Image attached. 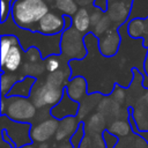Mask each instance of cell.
Segmentation results:
<instances>
[{"instance_id": "1", "label": "cell", "mask_w": 148, "mask_h": 148, "mask_svg": "<svg viewBox=\"0 0 148 148\" xmlns=\"http://www.w3.org/2000/svg\"><path fill=\"white\" fill-rule=\"evenodd\" d=\"M2 35H15L18 38L21 47L24 52L28 51L30 47H37L40 51L43 59H46L53 54L59 56L61 53L60 51L61 35L46 36L38 31L21 29L15 24L12 16H9L6 22L1 23V36Z\"/></svg>"}, {"instance_id": "2", "label": "cell", "mask_w": 148, "mask_h": 148, "mask_svg": "<svg viewBox=\"0 0 148 148\" xmlns=\"http://www.w3.org/2000/svg\"><path fill=\"white\" fill-rule=\"evenodd\" d=\"M50 12L45 0H16L12 7V18L17 27L24 30L37 31L39 21Z\"/></svg>"}, {"instance_id": "3", "label": "cell", "mask_w": 148, "mask_h": 148, "mask_svg": "<svg viewBox=\"0 0 148 148\" xmlns=\"http://www.w3.org/2000/svg\"><path fill=\"white\" fill-rule=\"evenodd\" d=\"M59 54L65 65H69L73 60H82L87 57L88 49L84 43V36L73 27L61 34Z\"/></svg>"}, {"instance_id": "4", "label": "cell", "mask_w": 148, "mask_h": 148, "mask_svg": "<svg viewBox=\"0 0 148 148\" xmlns=\"http://www.w3.org/2000/svg\"><path fill=\"white\" fill-rule=\"evenodd\" d=\"M66 88H59L45 82L44 77L36 81L30 94V99L38 110H51L57 105L65 92Z\"/></svg>"}, {"instance_id": "5", "label": "cell", "mask_w": 148, "mask_h": 148, "mask_svg": "<svg viewBox=\"0 0 148 148\" xmlns=\"http://www.w3.org/2000/svg\"><path fill=\"white\" fill-rule=\"evenodd\" d=\"M6 97V112L9 119L18 123H31L37 118L38 109L35 106L30 98L25 97Z\"/></svg>"}, {"instance_id": "6", "label": "cell", "mask_w": 148, "mask_h": 148, "mask_svg": "<svg viewBox=\"0 0 148 148\" xmlns=\"http://www.w3.org/2000/svg\"><path fill=\"white\" fill-rule=\"evenodd\" d=\"M2 131L6 132L8 138L12 140L15 148H21L23 146L34 143L30 136V131L32 124L30 123H18L9 119L7 116L0 117Z\"/></svg>"}, {"instance_id": "7", "label": "cell", "mask_w": 148, "mask_h": 148, "mask_svg": "<svg viewBox=\"0 0 148 148\" xmlns=\"http://www.w3.org/2000/svg\"><path fill=\"white\" fill-rule=\"evenodd\" d=\"M58 126H59V120L53 118L52 116L40 117L37 114V121L32 124L30 131V136L32 142H37V143L47 142L53 135H56Z\"/></svg>"}, {"instance_id": "8", "label": "cell", "mask_w": 148, "mask_h": 148, "mask_svg": "<svg viewBox=\"0 0 148 148\" xmlns=\"http://www.w3.org/2000/svg\"><path fill=\"white\" fill-rule=\"evenodd\" d=\"M120 44L121 35L119 32V28L113 25L110 30H108L103 36L98 38V52L104 58H113L119 52Z\"/></svg>"}, {"instance_id": "9", "label": "cell", "mask_w": 148, "mask_h": 148, "mask_svg": "<svg viewBox=\"0 0 148 148\" xmlns=\"http://www.w3.org/2000/svg\"><path fill=\"white\" fill-rule=\"evenodd\" d=\"M37 31L46 36L61 35L65 31L64 15L57 10H50L38 23Z\"/></svg>"}, {"instance_id": "10", "label": "cell", "mask_w": 148, "mask_h": 148, "mask_svg": "<svg viewBox=\"0 0 148 148\" xmlns=\"http://www.w3.org/2000/svg\"><path fill=\"white\" fill-rule=\"evenodd\" d=\"M132 2H127L124 0H109V6L105 14L109 16L113 25L121 27L127 23L130 20Z\"/></svg>"}, {"instance_id": "11", "label": "cell", "mask_w": 148, "mask_h": 148, "mask_svg": "<svg viewBox=\"0 0 148 148\" xmlns=\"http://www.w3.org/2000/svg\"><path fill=\"white\" fill-rule=\"evenodd\" d=\"M79 109H80V103L73 101L68 96V94L65 89L61 101L50 110V113L53 118L61 120V119H65L68 117H77Z\"/></svg>"}, {"instance_id": "12", "label": "cell", "mask_w": 148, "mask_h": 148, "mask_svg": "<svg viewBox=\"0 0 148 148\" xmlns=\"http://www.w3.org/2000/svg\"><path fill=\"white\" fill-rule=\"evenodd\" d=\"M24 61V54L23 50L20 46H14L10 49L8 52L5 61L0 64L1 66V73H16L17 71L21 69L22 65Z\"/></svg>"}, {"instance_id": "13", "label": "cell", "mask_w": 148, "mask_h": 148, "mask_svg": "<svg viewBox=\"0 0 148 148\" xmlns=\"http://www.w3.org/2000/svg\"><path fill=\"white\" fill-rule=\"evenodd\" d=\"M66 91L73 101L80 103L89 94L87 80L81 75L72 77L66 86Z\"/></svg>"}, {"instance_id": "14", "label": "cell", "mask_w": 148, "mask_h": 148, "mask_svg": "<svg viewBox=\"0 0 148 148\" xmlns=\"http://www.w3.org/2000/svg\"><path fill=\"white\" fill-rule=\"evenodd\" d=\"M81 121L79 120L77 117H68L65 119L59 120V126L57 130V133L54 135L56 141L60 142L66 139H71L73 134L77 131Z\"/></svg>"}, {"instance_id": "15", "label": "cell", "mask_w": 148, "mask_h": 148, "mask_svg": "<svg viewBox=\"0 0 148 148\" xmlns=\"http://www.w3.org/2000/svg\"><path fill=\"white\" fill-rule=\"evenodd\" d=\"M46 64H45V59H42L39 61H23V65L20 69V75L22 77L25 76H32L37 80L43 79L46 75Z\"/></svg>"}, {"instance_id": "16", "label": "cell", "mask_w": 148, "mask_h": 148, "mask_svg": "<svg viewBox=\"0 0 148 148\" xmlns=\"http://www.w3.org/2000/svg\"><path fill=\"white\" fill-rule=\"evenodd\" d=\"M73 28L76 29L82 35H87L91 30V21H90V8L80 7L79 10L72 16Z\"/></svg>"}, {"instance_id": "17", "label": "cell", "mask_w": 148, "mask_h": 148, "mask_svg": "<svg viewBox=\"0 0 148 148\" xmlns=\"http://www.w3.org/2000/svg\"><path fill=\"white\" fill-rule=\"evenodd\" d=\"M37 79L32 77V76H25L22 80H20L18 82L15 83V86L12 88V90L8 92V97H13V96H17V97H25V98H30V94L31 90L34 88V84L36 83Z\"/></svg>"}, {"instance_id": "18", "label": "cell", "mask_w": 148, "mask_h": 148, "mask_svg": "<svg viewBox=\"0 0 148 148\" xmlns=\"http://www.w3.org/2000/svg\"><path fill=\"white\" fill-rule=\"evenodd\" d=\"M103 98V94L102 92H91L88 94L81 102H80V109H79V113H77V118L82 123V120L86 118V116L95 108L98 106L101 99Z\"/></svg>"}, {"instance_id": "19", "label": "cell", "mask_w": 148, "mask_h": 148, "mask_svg": "<svg viewBox=\"0 0 148 148\" xmlns=\"http://www.w3.org/2000/svg\"><path fill=\"white\" fill-rule=\"evenodd\" d=\"M98 112H101L104 116H112L116 117L120 113V104H118L111 96H103L101 99L98 106H97Z\"/></svg>"}, {"instance_id": "20", "label": "cell", "mask_w": 148, "mask_h": 148, "mask_svg": "<svg viewBox=\"0 0 148 148\" xmlns=\"http://www.w3.org/2000/svg\"><path fill=\"white\" fill-rule=\"evenodd\" d=\"M126 32L128 37L132 39H141L143 40L145 37V21L141 17H134L131 18L127 22Z\"/></svg>"}, {"instance_id": "21", "label": "cell", "mask_w": 148, "mask_h": 148, "mask_svg": "<svg viewBox=\"0 0 148 148\" xmlns=\"http://www.w3.org/2000/svg\"><path fill=\"white\" fill-rule=\"evenodd\" d=\"M105 124H106L105 116L102 114L101 112H96L88 118L87 123L84 124V128L90 133H98L104 130Z\"/></svg>"}, {"instance_id": "22", "label": "cell", "mask_w": 148, "mask_h": 148, "mask_svg": "<svg viewBox=\"0 0 148 148\" xmlns=\"http://www.w3.org/2000/svg\"><path fill=\"white\" fill-rule=\"evenodd\" d=\"M23 77L16 73H1V81H0V89L1 96H7L12 88L15 86L16 82L22 80Z\"/></svg>"}, {"instance_id": "23", "label": "cell", "mask_w": 148, "mask_h": 148, "mask_svg": "<svg viewBox=\"0 0 148 148\" xmlns=\"http://www.w3.org/2000/svg\"><path fill=\"white\" fill-rule=\"evenodd\" d=\"M53 8L60 14L72 17L75 15V13L79 10L80 7L76 5L75 0H56Z\"/></svg>"}, {"instance_id": "24", "label": "cell", "mask_w": 148, "mask_h": 148, "mask_svg": "<svg viewBox=\"0 0 148 148\" xmlns=\"http://www.w3.org/2000/svg\"><path fill=\"white\" fill-rule=\"evenodd\" d=\"M20 45H21L20 40L15 35H2L1 36V61H0V64H2L5 61V59L12 47L20 46Z\"/></svg>"}, {"instance_id": "25", "label": "cell", "mask_w": 148, "mask_h": 148, "mask_svg": "<svg viewBox=\"0 0 148 148\" xmlns=\"http://www.w3.org/2000/svg\"><path fill=\"white\" fill-rule=\"evenodd\" d=\"M131 126L132 125H130L128 121L123 120V119H117V120H114V121L111 123V125L109 126L108 131L110 133H112L113 135H116V136L119 138V136H125V135L130 134Z\"/></svg>"}, {"instance_id": "26", "label": "cell", "mask_w": 148, "mask_h": 148, "mask_svg": "<svg viewBox=\"0 0 148 148\" xmlns=\"http://www.w3.org/2000/svg\"><path fill=\"white\" fill-rule=\"evenodd\" d=\"M112 27H113V23L111 22V20L109 18V16L105 14V15L102 17V20L91 29V32H92L97 38H99V37L103 36L108 30H110Z\"/></svg>"}, {"instance_id": "27", "label": "cell", "mask_w": 148, "mask_h": 148, "mask_svg": "<svg viewBox=\"0 0 148 148\" xmlns=\"http://www.w3.org/2000/svg\"><path fill=\"white\" fill-rule=\"evenodd\" d=\"M45 64H46V72L47 73H53V72H57V71L61 69L62 67L69 66V65H65L62 62L61 57L57 56V54H53V56H50L49 58H46Z\"/></svg>"}, {"instance_id": "28", "label": "cell", "mask_w": 148, "mask_h": 148, "mask_svg": "<svg viewBox=\"0 0 148 148\" xmlns=\"http://www.w3.org/2000/svg\"><path fill=\"white\" fill-rule=\"evenodd\" d=\"M111 97L118 103V104H123L126 99V90L123 86H120L119 83H114L112 92H111Z\"/></svg>"}, {"instance_id": "29", "label": "cell", "mask_w": 148, "mask_h": 148, "mask_svg": "<svg viewBox=\"0 0 148 148\" xmlns=\"http://www.w3.org/2000/svg\"><path fill=\"white\" fill-rule=\"evenodd\" d=\"M1 8H0V22L3 23L7 21V18L12 14V7H13V0H0Z\"/></svg>"}, {"instance_id": "30", "label": "cell", "mask_w": 148, "mask_h": 148, "mask_svg": "<svg viewBox=\"0 0 148 148\" xmlns=\"http://www.w3.org/2000/svg\"><path fill=\"white\" fill-rule=\"evenodd\" d=\"M84 130H86V128H84V124L81 123L80 126H79V128H77V131H76V132L73 134V136L69 139L71 145H72L73 148H79L80 145L82 143L83 135H84Z\"/></svg>"}, {"instance_id": "31", "label": "cell", "mask_w": 148, "mask_h": 148, "mask_svg": "<svg viewBox=\"0 0 148 148\" xmlns=\"http://www.w3.org/2000/svg\"><path fill=\"white\" fill-rule=\"evenodd\" d=\"M105 15V13L103 10H101L99 8L96 7H91L90 10V21H91V29L102 20V17Z\"/></svg>"}, {"instance_id": "32", "label": "cell", "mask_w": 148, "mask_h": 148, "mask_svg": "<svg viewBox=\"0 0 148 148\" xmlns=\"http://www.w3.org/2000/svg\"><path fill=\"white\" fill-rule=\"evenodd\" d=\"M102 136H103V140H104V142H105V145H106V148H114L116 143L118 142V136L113 135V134L110 133L108 130H105V131L103 132Z\"/></svg>"}, {"instance_id": "33", "label": "cell", "mask_w": 148, "mask_h": 148, "mask_svg": "<svg viewBox=\"0 0 148 148\" xmlns=\"http://www.w3.org/2000/svg\"><path fill=\"white\" fill-rule=\"evenodd\" d=\"M95 1H96V0H75L76 5H77L79 7H86V8L94 7Z\"/></svg>"}, {"instance_id": "34", "label": "cell", "mask_w": 148, "mask_h": 148, "mask_svg": "<svg viewBox=\"0 0 148 148\" xmlns=\"http://www.w3.org/2000/svg\"><path fill=\"white\" fill-rule=\"evenodd\" d=\"M64 22H65V30H68L69 28L73 27V21H72V17L71 16L64 15Z\"/></svg>"}, {"instance_id": "35", "label": "cell", "mask_w": 148, "mask_h": 148, "mask_svg": "<svg viewBox=\"0 0 148 148\" xmlns=\"http://www.w3.org/2000/svg\"><path fill=\"white\" fill-rule=\"evenodd\" d=\"M1 108H0V114L3 116L5 112H6V97L5 96H1Z\"/></svg>"}, {"instance_id": "36", "label": "cell", "mask_w": 148, "mask_h": 148, "mask_svg": "<svg viewBox=\"0 0 148 148\" xmlns=\"http://www.w3.org/2000/svg\"><path fill=\"white\" fill-rule=\"evenodd\" d=\"M143 67H145V75H147L148 76V53L146 54V60H145V62H143Z\"/></svg>"}, {"instance_id": "37", "label": "cell", "mask_w": 148, "mask_h": 148, "mask_svg": "<svg viewBox=\"0 0 148 148\" xmlns=\"http://www.w3.org/2000/svg\"><path fill=\"white\" fill-rule=\"evenodd\" d=\"M57 148H73L71 143H61L60 146H58Z\"/></svg>"}, {"instance_id": "38", "label": "cell", "mask_w": 148, "mask_h": 148, "mask_svg": "<svg viewBox=\"0 0 148 148\" xmlns=\"http://www.w3.org/2000/svg\"><path fill=\"white\" fill-rule=\"evenodd\" d=\"M143 87L148 89V76L147 75H145V79H143Z\"/></svg>"}, {"instance_id": "39", "label": "cell", "mask_w": 148, "mask_h": 148, "mask_svg": "<svg viewBox=\"0 0 148 148\" xmlns=\"http://www.w3.org/2000/svg\"><path fill=\"white\" fill-rule=\"evenodd\" d=\"M21 148H38V146H36L35 143H30V145H27V146H23Z\"/></svg>"}, {"instance_id": "40", "label": "cell", "mask_w": 148, "mask_h": 148, "mask_svg": "<svg viewBox=\"0 0 148 148\" xmlns=\"http://www.w3.org/2000/svg\"><path fill=\"white\" fill-rule=\"evenodd\" d=\"M124 1H127V2H132L133 0H124Z\"/></svg>"}, {"instance_id": "41", "label": "cell", "mask_w": 148, "mask_h": 148, "mask_svg": "<svg viewBox=\"0 0 148 148\" xmlns=\"http://www.w3.org/2000/svg\"><path fill=\"white\" fill-rule=\"evenodd\" d=\"M14 1H16V0H13V2H14Z\"/></svg>"}]
</instances>
